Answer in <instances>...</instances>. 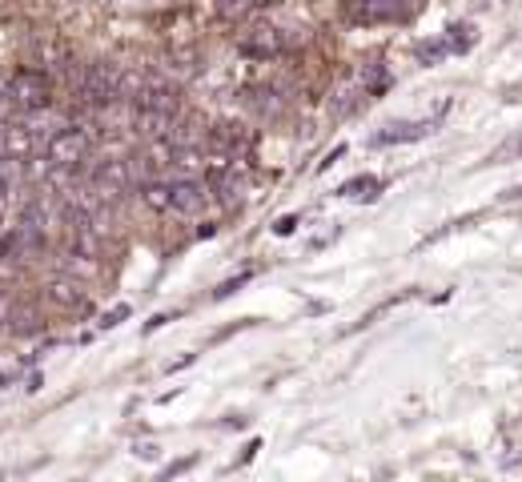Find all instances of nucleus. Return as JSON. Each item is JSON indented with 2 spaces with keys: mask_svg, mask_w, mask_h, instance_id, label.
Segmentation results:
<instances>
[{
  "mask_svg": "<svg viewBox=\"0 0 522 482\" xmlns=\"http://www.w3.org/2000/svg\"><path fill=\"white\" fill-rule=\"evenodd\" d=\"M53 169H61V173H81L85 165H89V157H93V133L85 129V125H65L49 145H45V153H41Z\"/></svg>",
  "mask_w": 522,
  "mask_h": 482,
  "instance_id": "obj_1",
  "label": "nucleus"
},
{
  "mask_svg": "<svg viewBox=\"0 0 522 482\" xmlns=\"http://www.w3.org/2000/svg\"><path fill=\"white\" fill-rule=\"evenodd\" d=\"M85 181H89V189L97 193V201H101L105 209L117 205V201H125V197L137 189L133 169H129V157H105V161H97Z\"/></svg>",
  "mask_w": 522,
  "mask_h": 482,
  "instance_id": "obj_2",
  "label": "nucleus"
},
{
  "mask_svg": "<svg viewBox=\"0 0 522 482\" xmlns=\"http://www.w3.org/2000/svg\"><path fill=\"white\" fill-rule=\"evenodd\" d=\"M5 93L21 113H37V109H49L53 105V77L45 69H17L9 81H5Z\"/></svg>",
  "mask_w": 522,
  "mask_h": 482,
  "instance_id": "obj_3",
  "label": "nucleus"
},
{
  "mask_svg": "<svg viewBox=\"0 0 522 482\" xmlns=\"http://www.w3.org/2000/svg\"><path fill=\"white\" fill-rule=\"evenodd\" d=\"M165 181H169V213L177 217H197L213 201L205 177H165Z\"/></svg>",
  "mask_w": 522,
  "mask_h": 482,
  "instance_id": "obj_4",
  "label": "nucleus"
},
{
  "mask_svg": "<svg viewBox=\"0 0 522 482\" xmlns=\"http://www.w3.org/2000/svg\"><path fill=\"white\" fill-rule=\"evenodd\" d=\"M237 49L245 57H257V61H270V57H282L290 49V37L286 29L278 25H249L241 37H237Z\"/></svg>",
  "mask_w": 522,
  "mask_h": 482,
  "instance_id": "obj_5",
  "label": "nucleus"
},
{
  "mask_svg": "<svg viewBox=\"0 0 522 482\" xmlns=\"http://www.w3.org/2000/svg\"><path fill=\"white\" fill-rule=\"evenodd\" d=\"M366 101H370V93H366V85H362L358 69H354V73H346V77L330 89V113H334V117H354Z\"/></svg>",
  "mask_w": 522,
  "mask_h": 482,
  "instance_id": "obj_6",
  "label": "nucleus"
},
{
  "mask_svg": "<svg viewBox=\"0 0 522 482\" xmlns=\"http://www.w3.org/2000/svg\"><path fill=\"white\" fill-rule=\"evenodd\" d=\"M45 298H49L53 306H61V310H81V306L89 302L85 286H81L77 278H69V274H57V278H49V282H45Z\"/></svg>",
  "mask_w": 522,
  "mask_h": 482,
  "instance_id": "obj_7",
  "label": "nucleus"
},
{
  "mask_svg": "<svg viewBox=\"0 0 522 482\" xmlns=\"http://www.w3.org/2000/svg\"><path fill=\"white\" fill-rule=\"evenodd\" d=\"M249 105H253L261 117H282V113H286V105H290V97H286V89H282V85H274V81H261V85H253V89H249Z\"/></svg>",
  "mask_w": 522,
  "mask_h": 482,
  "instance_id": "obj_8",
  "label": "nucleus"
},
{
  "mask_svg": "<svg viewBox=\"0 0 522 482\" xmlns=\"http://www.w3.org/2000/svg\"><path fill=\"white\" fill-rule=\"evenodd\" d=\"M438 121H398V125H386L382 133H374V145H406V141H422L426 133H434Z\"/></svg>",
  "mask_w": 522,
  "mask_h": 482,
  "instance_id": "obj_9",
  "label": "nucleus"
},
{
  "mask_svg": "<svg viewBox=\"0 0 522 482\" xmlns=\"http://www.w3.org/2000/svg\"><path fill=\"white\" fill-rule=\"evenodd\" d=\"M354 25H382L394 21V0H346Z\"/></svg>",
  "mask_w": 522,
  "mask_h": 482,
  "instance_id": "obj_10",
  "label": "nucleus"
},
{
  "mask_svg": "<svg viewBox=\"0 0 522 482\" xmlns=\"http://www.w3.org/2000/svg\"><path fill=\"white\" fill-rule=\"evenodd\" d=\"M338 193H342V197H358V201H374V197L382 193V181H378V177H370V173H362V177L346 181Z\"/></svg>",
  "mask_w": 522,
  "mask_h": 482,
  "instance_id": "obj_11",
  "label": "nucleus"
},
{
  "mask_svg": "<svg viewBox=\"0 0 522 482\" xmlns=\"http://www.w3.org/2000/svg\"><path fill=\"white\" fill-rule=\"evenodd\" d=\"M442 41H446L450 57H458V53H466V49L474 45V25H450V29L442 33Z\"/></svg>",
  "mask_w": 522,
  "mask_h": 482,
  "instance_id": "obj_12",
  "label": "nucleus"
},
{
  "mask_svg": "<svg viewBox=\"0 0 522 482\" xmlns=\"http://www.w3.org/2000/svg\"><path fill=\"white\" fill-rule=\"evenodd\" d=\"M217 13H221V21L237 25V21H245L253 13V0H217Z\"/></svg>",
  "mask_w": 522,
  "mask_h": 482,
  "instance_id": "obj_13",
  "label": "nucleus"
},
{
  "mask_svg": "<svg viewBox=\"0 0 522 482\" xmlns=\"http://www.w3.org/2000/svg\"><path fill=\"white\" fill-rule=\"evenodd\" d=\"M414 53H418V61H422V65H438V61H446V57H450V49H446V41H442V37H438V41H422Z\"/></svg>",
  "mask_w": 522,
  "mask_h": 482,
  "instance_id": "obj_14",
  "label": "nucleus"
},
{
  "mask_svg": "<svg viewBox=\"0 0 522 482\" xmlns=\"http://www.w3.org/2000/svg\"><path fill=\"white\" fill-rule=\"evenodd\" d=\"M249 278H253V274H237V278H229V282H221V286H217V294H213V298H217V302H221V298H229V294H237V290H241V286H245V282H249Z\"/></svg>",
  "mask_w": 522,
  "mask_h": 482,
  "instance_id": "obj_15",
  "label": "nucleus"
},
{
  "mask_svg": "<svg viewBox=\"0 0 522 482\" xmlns=\"http://www.w3.org/2000/svg\"><path fill=\"white\" fill-rule=\"evenodd\" d=\"M193 462H197V458L189 454V458H181V462H173V466H165V470L157 474V482H173V478H177V474H185V470H189Z\"/></svg>",
  "mask_w": 522,
  "mask_h": 482,
  "instance_id": "obj_16",
  "label": "nucleus"
},
{
  "mask_svg": "<svg viewBox=\"0 0 522 482\" xmlns=\"http://www.w3.org/2000/svg\"><path fill=\"white\" fill-rule=\"evenodd\" d=\"M129 314H133V310H129V306H117V310H109V314H105V318H101V330H113V326H121V322H125V318H129Z\"/></svg>",
  "mask_w": 522,
  "mask_h": 482,
  "instance_id": "obj_17",
  "label": "nucleus"
},
{
  "mask_svg": "<svg viewBox=\"0 0 522 482\" xmlns=\"http://www.w3.org/2000/svg\"><path fill=\"white\" fill-rule=\"evenodd\" d=\"M13 302H17V294H13L9 286H0V326L9 322V310H13Z\"/></svg>",
  "mask_w": 522,
  "mask_h": 482,
  "instance_id": "obj_18",
  "label": "nucleus"
},
{
  "mask_svg": "<svg viewBox=\"0 0 522 482\" xmlns=\"http://www.w3.org/2000/svg\"><path fill=\"white\" fill-rule=\"evenodd\" d=\"M514 153H522V137H514V141H506V145H502V149H498V153H494L490 161H510Z\"/></svg>",
  "mask_w": 522,
  "mask_h": 482,
  "instance_id": "obj_19",
  "label": "nucleus"
},
{
  "mask_svg": "<svg viewBox=\"0 0 522 482\" xmlns=\"http://www.w3.org/2000/svg\"><path fill=\"white\" fill-rule=\"evenodd\" d=\"M133 454H137V458H157L161 450H157L153 442H137V450H133Z\"/></svg>",
  "mask_w": 522,
  "mask_h": 482,
  "instance_id": "obj_20",
  "label": "nucleus"
},
{
  "mask_svg": "<svg viewBox=\"0 0 522 482\" xmlns=\"http://www.w3.org/2000/svg\"><path fill=\"white\" fill-rule=\"evenodd\" d=\"M294 225H298V217H282V221H278V233H294Z\"/></svg>",
  "mask_w": 522,
  "mask_h": 482,
  "instance_id": "obj_21",
  "label": "nucleus"
},
{
  "mask_svg": "<svg viewBox=\"0 0 522 482\" xmlns=\"http://www.w3.org/2000/svg\"><path fill=\"white\" fill-rule=\"evenodd\" d=\"M274 5H286V0H253V9H274Z\"/></svg>",
  "mask_w": 522,
  "mask_h": 482,
  "instance_id": "obj_22",
  "label": "nucleus"
}]
</instances>
